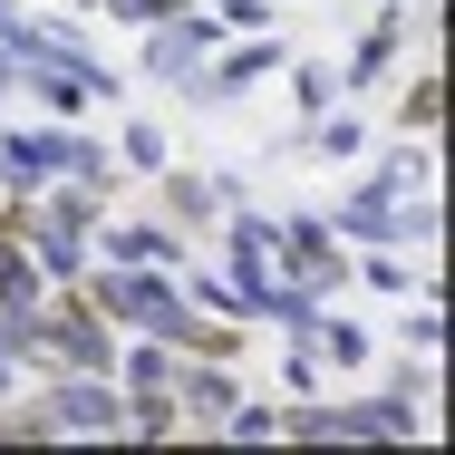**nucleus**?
<instances>
[{"mask_svg":"<svg viewBox=\"0 0 455 455\" xmlns=\"http://www.w3.org/2000/svg\"><path fill=\"white\" fill-rule=\"evenodd\" d=\"M78 300H88L107 330H146V339H156V330L184 310V281L146 272V262H88V272H78Z\"/></svg>","mask_w":455,"mask_h":455,"instance_id":"1","label":"nucleus"},{"mask_svg":"<svg viewBox=\"0 0 455 455\" xmlns=\"http://www.w3.org/2000/svg\"><path fill=\"white\" fill-rule=\"evenodd\" d=\"M29 359H49V368H107L116 359V330L78 300V281H68V291H39V310H29Z\"/></svg>","mask_w":455,"mask_h":455,"instance_id":"2","label":"nucleus"},{"mask_svg":"<svg viewBox=\"0 0 455 455\" xmlns=\"http://www.w3.org/2000/svg\"><path fill=\"white\" fill-rule=\"evenodd\" d=\"M29 407H39L49 436H126V397H116L107 368H59V387L29 397Z\"/></svg>","mask_w":455,"mask_h":455,"instance_id":"3","label":"nucleus"},{"mask_svg":"<svg viewBox=\"0 0 455 455\" xmlns=\"http://www.w3.org/2000/svg\"><path fill=\"white\" fill-rule=\"evenodd\" d=\"M272 272L300 291V300H339V281H349V252H339V233H330V213H291L272 243Z\"/></svg>","mask_w":455,"mask_h":455,"instance_id":"4","label":"nucleus"},{"mask_svg":"<svg viewBox=\"0 0 455 455\" xmlns=\"http://www.w3.org/2000/svg\"><path fill=\"white\" fill-rule=\"evenodd\" d=\"M436 427H427V397H397V387H378V397H330V446H427Z\"/></svg>","mask_w":455,"mask_h":455,"instance_id":"5","label":"nucleus"},{"mask_svg":"<svg viewBox=\"0 0 455 455\" xmlns=\"http://www.w3.org/2000/svg\"><path fill=\"white\" fill-rule=\"evenodd\" d=\"M10 97H39L49 116L78 126L97 97H116V68H107V59H49V49H39V59H20V88H10Z\"/></svg>","mask_w":455,"mask_h":455,"instance_id":"6","label":"nucleus"},{"mask_svg":"<svg viewBox=\"0 0 455 455\" xmlns=\"http://www.w3.org/2000/svg\"><path fill=\"white\" fill-rule=\"evenodd\" d=\"M281 59H291V49H281L272 29H243V39H233L223 59H204V68L184 78V97H194V107H233L243 88H262V78H272Z\"/></svg>","mask_w":455,"mask_h":455,"instance_id":"7","label":"nucleus"},{"mask_svg":"<svg viewBox=\"0 0 455 455\" xmlns=\"http://www.w3.org/2000/svg\"><path fill=\"white\" fill-rule=\"evenodd\" d=\"M213 49H223V20H213V10H175V20L146 29V78H156V88H184Z\"/></svg>","mask_w":455,"mask_h":455,"instance_id":"8","label":"nucleus"},{"mask_svg":"<svg viewBox=\"0 0 455 455\" xmlns=\"http://www.w3.org/2000/svg\"><path fill=\"white\" fill-rule=\"evenodd\" d=\"M243 397V359H204V349H184L175 359V417L184 436H213V417Z\"/></svg>","mask_w":455,"mask_h":455,"instance_id":"9","label":"nucleus"},{"mask_svg":"<svg viewBox=\"0 0 455 455\" xmlns=\"http://www.w3.org/2000/svg\"><path fill=\"white\" fill-rule=\"evenodd\" d=\"M407 39H417V10H407V0H378L368 39L349 49V59H339V97H368L378 78H387V68H397V59H407Z\"/></svg>","mask_w":455,"mask_h":455,"instance_id":"10","label":"nucleus"},{"mask_svg":"<svg viewBox=\"0 0 455 455\" xmlns=\"http://www.w3.org/2000/svg\"><path fill=\"white\" fill-rule=\"evenodd\" d=\"M272 243H281L272 213H252V204H233V213H223V281L243 291V310H252V291H262V281H281V272H272Z\"/></svg>","mask_w":455,"mask_h":455,"instance_id":"11","label":"nucleus"},{"mask_svg":"<svg viewBox=\"0 0 455 455\" xmlns=\"http://www.w3.org/2000/svg\"><path fill=\"white\" fill-rule=\"evenodd\" d=\"M97 252L107 262H146V272H184L194 262V233H175L165 213L156 223H97Z\"/></svg>","mask_w":455,"mask_h":455,"instance_id":"12","label":"nucleus"},{"mask_svg":"<svg viewBox=\"0 0 455 455\" xmlns=\"http://www.w3.org/2000/svg\"><path fill=\"white\" fill-rule=\"evenodd\" d=\"M165 223H175V233H204V223H223V184L213 175H194V165H165Z\"/></svg>","mask_w":455,"mask_h":455,"instance_id":"13","label":"nucleus"},{"mask_svg":"<svg viewBox=\"0 0 455 455\" xmlns=\"http://www.w3.org/2000/svg\"><path fill=\"white\" fill-rule=\"evenodd\" d=\"M39 262H29V243L10 233V204H0V310H39Z\"/></svg>","mask_w":455,"mask_h":455,"instance_id":"14","label":"nucleus"},{"mask_svg":"<svg viewBox=\"0 0 455 455\" xmlns=\"http://www.w3.org/2000/svg\"><path fill=\"white\" fill-rule=\"evenodd\" d=\"M436 116H446V78H436V68H417V78L397 88V136H417V146H427V136H436Z\"/></svg>","mask_w":455,"mask_h":455,"instance_id":"15","label":"nucleus"},{"mask_svg":"<svg viewBox=\"0 0 455 455\" xmlns=\"http://www.w3.org/2000/svg\"><path fill=\"white\" fill-rule=\"evenodd\" d=\"M116 165H126V175H165V165H175L165 126H156V116H126V126H116Z\"/></svg>","mask_w":455,"mask_h":455,"instance_id":"16","label":"nucleus"},{"mask_svg":"<svg viewBox=\"0 0 455 455\" xmlns=\"http://www.w3.org/2000/svg\"><path fill=\"white\" fill-rule=\"evenodd\" d=\"M213 436H223V446H272V436H281V407H272V397H233V407L213 417Z\"/></svg>","mask_w":455,"mask_h":455,"instance_id":"17","label":"nucleus"},{"mask_svg":"<svg viewBox=\"0 0 455 455\" xmlns=\"http://www.w3.org/2000/svg\"><path fill=\"white\" fill-rule=\"evenodd\" d=\"M281 68H291V97H300V116H320V107L339 97V68H330V59H281Z\"/></svg>","mask_w":455,"mask_h":455,"instance_id":"18","label":"nucleus"},{"mask_svg":"<svg viewBox=\"0 0 455 455\" xmlns=\"http://www.w3.org/2000/svg\"><path fill=\"white\" fill-rule=\"evenodd\" d=\"M320 387H330L320 349H310V339H291V349H281V397H320Z\"/></svg>","mask_w":455,"mask_h":455,"instance_id":"19","label":"nucleus"},{"mask_svg":"<svg viewBox=\"0 0 455 455\" xmlns=\"http://www.w3.org/2000/svg\"><path fill=\"white\" fill-rule=\"evenodd\" d=\"M407 349H446V300H436V281L417 291V310H407V330H397Z\"/></svg>","mask_w":455,"mask_h":455,"instance_id":"20","label":"nucleus"},{"mask_svg":"<svg viewBox=\"0 0 455 455\" xmlns=\"http://www.w3.org/2000/svg\"><path fill=\"white\" fill-rule=\"evenodd\" d=\"M126 436H184L175 397H126Z\"/></svg>","mask_w":455,"mask_h":455,"instance_id":"21","label":"nucleus"},{"mask_svg":"<svg viewBox=\"0 0 455 455\" xmlns=\"http://www.w3.org/2000/svg\"><path fill=\"white\" fill-rule=\"evenodd\" d=\"M204 10L223 20V39H243V29H272V20H281L272 0H204Z\"/></svg>","mask_w":455,"mask_h":455,"instance_id":"22","label":"nucleus"},{"mask_svg":"<svg viewBox=\"0 0 455 455\" xmlns=\"http://www.w3.org/2000/svg\"><path fill=\"white\" fill-rule=\"evenodd\" d=\"M175 10H204V0H107V20H126V29H156Z\"/></svg>","mask_w":455,"mask_h":455,"instance_id":"23","label":"nucleus"},{"mask_svg":"<svg viewBox=\"0 0 455 455\" xmlns=\"http://www.w3.org/2000/svg\"><path fill=\"white\" fill-rule=\"evenodd\" d=\"M20 378H29V368H20V349L0 339V397H20Z\"/></svg>","mask_w":455,"mask_h":455,"instance_id":"24","label":"nucleus"}]
</instances>
